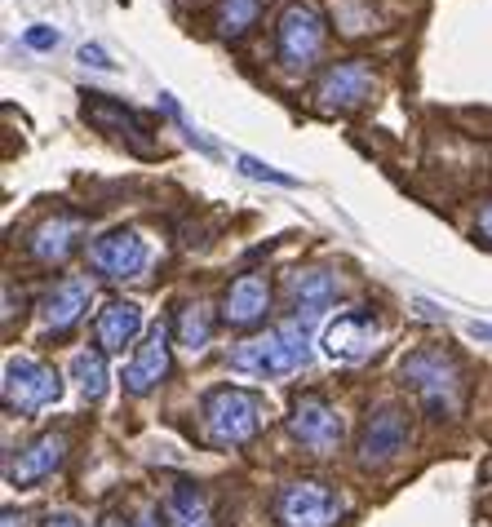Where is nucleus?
<instances>
[{
	"mask_svg": "<svg viewBox=\"0 0 492 527\" xmlns=\"http://www.w3.org/2000/svg\"><path fill=\"white\" fill-rule=\"evenodd\" d=\"M311 363V337L302 319H284L262 337H249L231 350V368L249 377H289Z\"/></svg>",
	"mask_w": 492,
	"mask_h": 527,
	"instance_id": "obj_1",
	"label": "nucleus"
},
{
	"mask_svg": "<svg viewBox=\"0 0 492 527\" xmlns=\"http://www.w3.org/2000/svg\"><path fill=\"white\" fill-rule=\"evenodd\" d=\"M200 421H204V439L213 448H240L249 443L258 426H262V399L253 390H240V386H218L209 390L200 403Z\"/></svg>",
	"mask_w": 492,
	"mask_h": 527,
	"instance_id": "obj_2",
	"label": "nucleus"
},
{
	"mask_svg": "<svg viewBox=\"0 0 492 527\" xmlns=\"http://www.w3.org/2000/svg\"><path fill=\"white\" fill-rule=\"evenodd\" d=\"M399 377H404V386H413V390H417V399L426 403L435 417H444V412H453V408H457L461 368H457V360H453L448 350H413V355H404Z\"/></svg>",
	"mask_w": 492,
	"mask_h": 527,
	"instance_id": "obj_3",
	"label": "nucleus"
},
{
	"mask_svg": "<svg viewBox=\"0 0 492 527\" xmlns=\"http://www.w3.org/2000/svg\"><path fill=\"white\" fill-rule=\"evenodd\" d=\"M342 514H346L342 496L333 492L328 483H320V479H293L275 496L280 527H337Z\"/></svg>",
	"mask_w": 492,
	"mask_h": 527,
	"instance_id": "obj_4",
	"label": "nucleus"
},
{
	"mask_svg": "<svg viewBox=\"0 0 492 527\" xmlns=\"http://www.w3.org/2000/svg\"><path fill=\"white\" fill-rule=\"evenodd\" d=\"M5 408L9 412H40L49 403L63 399V381L49 363L32 360V355H14L5 363Z\"/></svg>",
	"mask_w": 492,
	"mask_h": 527,
	"instance_id": "obj_5",
	"label": "nucleus"
},
{
	"mask_svg": "<svg viewBox=\"0 0 492 527\" xmlns=\"http://www.w3.org/2000/svg\"><path fill=\"white\" fill-rule=\"evenodd\" d=\"M324 49V23L311 5H289L275 27V54L284 66H311Z\"/></svg>",
	"mask_w": 492,
	"mask_h": 527,
	"instance_id": "obj_6",
	"label": "nucleus"
},
{
	"mask_svg": "<svg viewBox=\"0 0 492 527\" xmlns=\"http://www.w3.org/2000/svg\"><path fill=\"white\" fill-rule=\"evenodd\" d=\"M151 262V248L138 231H107L89 244V266L107 279H138Z\"/></svg>",
	"mask_w": 492,
	"mask_h": 527,
	"instance_id": "obj_7",
	"label": "nucleus"
},
{
	"mask_svg": "<svg viewBox=\"0 0 492 527\" xmlns=\"http://www.w3.org/2000/svg\"><path fill=\"white\" fill-rule=\"evenodd\" d=\"M289 430H293V439H302V448H311V452H333V448L342 443V417H337V408H333L324 395H315V390L293 399Z\"/></svg>",
	"mask_w": 492,
	"mask_h": 527,
	"instance_id": "obj_8",
	"label": "nucleus"
},
{
	"mask_svg": "<svg viewBox=\"0 0 492 527\" xmlns=\"http://www.w3.org/2000/svg\"><path fill=\"white\" fill-rule=\"evenodd\" d=\"M377 337L382 329L368 310H346L324 329V355L337 363H364L377 350Z\"/></svg>",
	"mask_w": 492,
	"mask_h": 527,
	"instance_id": "obj_9",
	"label": "nucleus"
},
{
	"mask_svg": "<svg viewBox=\"0 0 492 527\" xmlns=\"http://www.w3.org/2000/svg\"><path fill=\"white\" fill-rule=\"evenodd\" d=\"M408 417L399 408H377L364 426V439H360V465L364 470H382L391 465L404 448H408Z\"/></svg>",
	"mask_w": 492,
	"mask_h": 527,
	"instance_id": "obj_10",
	"label": "nucleus"
},
{
	"mask_svg": "<svg viewBox=\"0 0 492 527\" xmlns=\"http://www.w3.org/2000/svg\"><path fill=\"white\" fill-rule=\"evenodd\" d=\"M368 94H373V66L351 58V63L328 66L320 89H315V102H320V111H351V106H360Z\"/></svg>",
	"mask_w": 492,
	"mask_h": 527,
	"instance_id": "obj_11",
	"label": "nucleus"
},
{
	"mask_svg": "<svg viewBox=\"0 0 492 527\" xmlns=\"http://www.w3.org/2000/svg\"><path fill=\"white\" fill-rule=\"evenodd\" d=\"M164 372H169V324L156 319L147 337L138 341V355L133 363L125 368V390L129 395H147V390H156L164 381Z\"/></svg>",
	"mask_w": 492,
	"mask_h": 527,
	"instance_id": "obj_12",
	"label": "nucleus"
},
{
	"mask_svg": "<svg viewBox=\"0 0 492 527\" xmlns=\"http://www.w3.org/2000/svg\"><path fill=\"white\" fill-rule=\"evenodd\" d=\"M63 461H67V434H40V439H32V443L9 461V483L32 488L40 479H49Z\"/></svg>",
	"mask_w": 492,
	"mask_h": 527,
	"instance_id": "obj_13",
	"label": "nucleus"
},
{
	"mask_svg": "<svg viewBox=\"0 0 492 527\" xmlns=\"http://www.w3.org/2000/svg\"><path fill=\"white\" fill-rule=\"evenodd\" d=\"M337 275L324 270V266H306V270H293V279H289V297H293L297 306V319L302 324H311V319H320L328 306L337 301Z\"/></svg>",
	"mask_w": 492,
	"mask_h": 527,
	"instance_id": "obj_14",
	"label": "nucleus"
},
{
	"mask_svg": "<svg viewBox=\"0 0 492 527\" xmlns=\"http://www.w3.org/2000/svg\"><path fill=\"white\" fill-rule=\"evenodd\" d=\"M80 218H71V213H54V218H45L32 235H27V248H32L36 262L45 266H63L71 258V248L80 244Z\"/></svg>",
	"mask_w": 492,
	"mask_h": 527,
	"instance_id": "obj_15",
	"label": "nucleus"
},
{
	"mask_svg": "<svg viewBox=\"0 0 492 527\" xmlns=\"http://www.w3.org/2000/svg\"><path fill=\"white\" fill-rule=\"evenodd\" d=\"M266 306H271V284L262 275H240L222 297V319L235 324V329H249L266 315Z\"/></svg>",
	"mask_w": 492,
	"mask_h": 527,
	"instance_id": "obj_16",
	"label": "nucleus"
},
{
	"mask_svg": "<svg viewBox=\"0 0 492 527\" xmlns=\"http://www.w3.org/2000/svg\"><path fill=\"white\" fill-rule=\"evenodd\" d=\"M89 284L85 279H58L49 293H45V301H40V315H45V329L54 332V337H63L80 315H85V306H89Z\"/></svg>",
	"mask_w": 492,
	"mask_h": 527,
	"instance_id": "obj_17",
	"label": "nucleus"
},
{
	"mask_svg": "<svg viewBox=\"0 0 492 527\" xmlns=\"http://www.w3.org/2000/svg\"><path fill=\"white\" fill-rule=\"evenodd\" d=\"M138 332H142V306L138 301H107L98 310V346L107 355L125 350Z\"/></svg>",
	"mask_w": 492,
	"mask_h": 527,
	"instance_id": "obj_18",
	"label": "nucleus"
},
{
	"mask_svg": "<svg viewBox=\"0 0 492 527\" xmlns=\"http://www.w3.org/2000/svg\"><path fill=\"white\" fill-rule=\"evenodd\" d=\"M164 523L169 527H213V510H209V496L200 492L196 483L178 479L169 496H164Z\"/></svg>",
	"mask_w": 492,
	"mask_h": 527,
	"instance_id": "obj_19",
	"label": "nucleus"
},
{
	"mask_svg": "<svg viewBox=\"0 0 492 527\" xmlns=\"http://www.w3.org/2000/svg\"><path fill=\"white\" fill-rule=\"evenodd\" d=\"M85 120H94V125H107L111 133H125L133 147L142 151L147 147V125L133 116V111H120L116 102H107V98H89L85 102Z\"/></svg>",
	"mask_w": 492,
	"mask_h": 527,
	"instance_id": "obj_20",
	"label": "nucleus"
},
{
	"mask_svg": "<svg viewBox=\"0 0 492 527\" xmlns=\"http://www.w3.org/2000/svg\"><path fill=\"white\" fill-rule=\"evenodd\" d=\"M71 377L80 381V395L89 403H102V395H107V350L102 346H85L71 360Z\"/></svg>",
	"mask_w": 492,
	"mask_h": 527,
	"instance_id": "obj_21",
	"label": "nucleus"
},
{
	"mask_svg": "<svg viewBox=\"0 0 492 527\" xmlns=\"http://www.w3.org/2000/svg\"><path fill=\"white\" fill-rule=\"evenodd\" d=\"M258 14H262V0H222L218 5V35L222 40H240L258 23Z\"/></svg>",
	"mask_w": 492,
	"mask_h": 527,
	"instance_id": "obj_22",
	"label": "nucleus"
},
{
	"mask_svg": "<svg viewBox=\"0 0 492 527\" xmlns=\"http://www.w3.org/2000/svg\"><path fill=\"white\" fill-rule=\"evenodd\" d=\"M209 337H213V319H209V310L200 306V301H187L182 310H178V341L196 355L209 346Z\"/></svg>",
	"mask_w": 492,
	"mask_h": 527,
	"instance_id": "obj_23",
	"label": "nucleus"
},
{
	"mask_svg": "<svg viewBox=\"0 0 492 527\" xmlns=\"http://www.w3.org/2000/svg\"><path fill=\"white\" fill-rule=\"evenodd\" d=\"M235 168L244 173V177H253V182H275V187H297L293 173H280V168L262 165L258 156H235Z\"/></svg>",
	"mask_w": 492,
	"mask_h": 527,
	"instance_id": "obj_24",
	"label": "nucleus"
},
{
	"mask_svg": "<svg viewBox=\"0 0 492 527\" xmlns=\"http://www.w3.org/2000/svg\"><path fill=\"white\" fill-rule=\"evenodd\" d=\"M58 40H63V35H58V27H45V23H36V27H27V32H23V45H27V49H36V54L58 49Z\"/></svg>",
	"mask_w": 492,
	"mask_h": 527,
	"instance_id": "obj_25",
	"label": "nucleus"
},
{
	"mask_svg": "<svg viewBox=\"0 0 492 527\" xmlns=\"http://www.w3.org/2000/svg\"><path fill=\"white\" fill-rule=\"evenodd\" d=\"M80 63H85V66H98V71H116V63L102 54L98 45H80Z\"/></svg>",
	"mask_w": 492,
	"mask_h": 527,
	"instance_id": "obj_26",
	"label": "nucleus"
},
{
	"mask_svg": "<svg viewBox=\"0 0 492 527\" xmlns=\"http://www.w3.org/2000/svg\"><path fill=\"white\" fill-rule=\"evenodd\" d=\"M40 527H85V523H80L76 514H49V519H45Z\"/></svg>",
	"mask_w": 492,
	"mask_h": 527,
	"instance_id": "obj_27",
	"label": "nucleus"
},
{
	"mask_svg": "<svg viewBox=\"0 0 492 527\" xmlns=\"http://www.w3.org/2000/svg\"><path fill=\"white\" fill-rule=\"evenodd\" d=\"M479 231L492 239V204H484V213H479Z\"/></svg>",
	"mask_w": 492,
	"mask_h": 527,
	"instance_id": "obj_28",
	"label": "nucleus"
},
{
	"mask_svg": "<svg viewBox=\"0 0 492 527\" xmlns=\"http://www.w3.org/2000/svg\"><path fill=\"white\" fill-rule=\"evenodd\" d=\"M133 527H160V523H156V514H138V519H133Z\"/></svg>",
	"mask_w": 492,
	"mask_h": 527,
	"instance_id": "obj_29",
	"label": "nucleus"
},
{
	"mask_svg": "<svg viewBox=\"0 0 492 527\" xmlns=\"http://www.w3.org/2000/svg\"><path fill=\"white\" fill-rule=\"evenodd\" d=\"M470 332H475V337H488V341H492V324H470Z\"/></svg>",
	"mask_w": 492,
	"mask_h": 527,
	"instance_id": "obj_30",
	"label": "nucleus"
},
{
	"mask_svg": "<svg viewBox=\"0 0 492 527\" xmlns=\"http://www.w3.org/2000/svg\"><path fill=\"white\" fill-rule=\"evenodd\" d=\"M98 527H120V519H102Z\"/></svg>",
	"mask_w": 492,
	"mask_h": 527,
	"instance_id": "obj_31",
	"label": "nucleus"
},
{
	"mask_svg": "<svg viewBox=\"0 0 492 527\" xmlns=\"http://www.w3.org/2000/svg\"><path fill=\"white\" fill-rule=\"evenodd\" d=\"M488 510H492V505H488Z\"/></svg>",
	"mask_w": 492,
	"mask_h": 527,
	"instance_id": "obj_32",
	"label": "nucleus"
}]
</instances>
